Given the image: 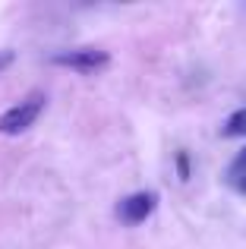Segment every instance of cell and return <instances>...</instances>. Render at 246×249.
<instances>
[{
	"label": "cell",
	"mask_w": 246,
	"mask_h": 249,
	"mask_svg": "<svg viewBox=\"0 0 246 249\" xmlns=\"http://www.w3.org/2000/svg\"><path fill=\"white\" fill-rule=\"evenodd\" d=\"M221 133L228 136V139H237V136H246V107L234 110V114L228 117V123L221 126Z\"/></svg>",
	"instance_id": "obj_4"
},
{
	"label": "cell",
	"mask_w": 246,
	"mask_h": 249,
	"mask_svg": "<svg viewBox=\"0 0 246 249\" xmlns=\"http://www.w3.org/2000/svg\"><path fill=\"white\" fill-rule=\"evenodd\" d=\"M230 174H234V177L246 174V148H243V152H240V155L234 158V167H230Z\"/></svg>",
	"instance_id": "obj_6"
},
{
	"label": "cell",
	"mask_w": 246,
	"mask_h": 249,
	"mask_svg": "<svg viewBox=\"0 0 246 249\" xmlns=\"http://www.w3.org/2000/svg\"><path fill=\"white\" fill-rule=\"evenodd\" d=\"M155 205H158V193H136V196L120 202L117 214H120L123 224H142L155 212Z\"/></svg>",
	"instance_id": "obj_3"
},
{
	"label": "cell",
	"mask_w": 246,
	"mask_h": 249,
	"mask_svg": "<svg viewBox=\"0 0 246 249\" xmlns=\"http://www.w3.org/2000/svg\"><path fill=\"white\" fill-rule=\"evenodd\" d=\"M177 170H180V180H190V161H186V152H177Z\"/></svg>",
	"instance_id": "obj_5"
},
{
	"label": "cell",
	"mask_w": 246,
	"mask_h": 249,
	"mask_svg": "<svg viewBox=\"0 0 246 249\" xmlns=\"http://www.w3.org/2000/svg\"><path fill=\"white\" fill-rule=\"evenodd\" d=\"M13 57H16L13 51H0V73H3V70H6V67L13 63Z\"/></svg>",
	"instance_id": "obj_7"
},
{
	"label": "cell",
	"mask_w": 246,
	"mask_h": 249,
	"mask_svg": "<svg viewBox=\"0 0 246 249\" xmlns=\"http://www.w3.org/2000/svg\"><path fill=\"white\" fill-rule=\"evenodd\" d=\"M54 63L79 70V73H98L111 63V57H107V51H98V48H76V51H60L54 57Z\"/></svg>",
	"instance_id": "obj_2"
},
{
	"label": "cell",
	"mask_w": 246,
	"mask_h": 249,
	"mask_svg": "<svg viewBox=\"0 0 246 249\" xmlns=\"http://www.w3.org/2000/svg\"><path fill=\"white\" fill-rule=\"evenodd\" d=\"M44 101H48L44 91H32V95H25L22 101L13 104V107L0 117V133H3V136H22L25 129L38 120V114L44 110Z\"/></svg>",
	"instance_id": "obj_1"
},
{
	"label": "cell",
	"mask_w": 246,
	"mask_h": 249,
	"mask_svg": "<svg viewBox=\"0 0 246 249\" xmlns=\"http://www.w3.org/2000/svg\"><path fill=\"white\" fill-rule=\"evenodd\" d=\"M234 183H237V189L246 196V174H240V177H234Z\"/></svg>",
	"instance_id": "obj_8"
}]
</instances>
